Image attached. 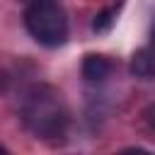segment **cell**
Listing matches in <instances>:
<instances>
[{"mask_svg":"<svg viewBox=\"0 0 155 155\" xmlns=\"http://www.w3.org/2000/svg\"><path fill=\"white\" fill-rule=\"evenodd\" d=\"M68 107L61 92H56L48 85H39L31 92H27L22 104V124L34 138L51 145L63 143L68 133Z\"/></svg>","mask_w":155,"mask_h":155,"instance_id":"obj_1","label":"cell"},{"mask_svg":"<svg viewBox=\"0 0 155 155\" xmlns=\"http://www.w3.org/2000/svg\"><path fill=\"white\" fill-rule=\"evenodd\" d=\"M24 27L41 46H61L68 39V17L58 0H31L24 7Z\"/></svg>","mask_w":155,"mask_h":155,"instance_id":"obj_2","label":"cell"},{"mask_svg":"<svg viewBox=\"0 0 155 155\" xmlns=\"http://www.w3.org/2000/svg\"><path fill=\"white\" fill-rule=\"evenodd\" d=\"M131 73L136 78H143V80L155 78V27L150 31V41L133 53V58H131Z\"/></svg>","mask_w":155,"mask_h":155,"instance_id":"obj_3","label":"cell"},{"mask_svg":"<svg viewBox=\"0 0 155 155\" xmlns=\"http://www.w3.org/2000/svg\"><path fill=\"white\" fill-rule=\"evenodd\" d=\"M111 70H114V63L102 53H87L82 61V78L87 82H102L111 75Z\"/></svg>","mask_w":155,"mask_h":155,"instance_id":"obj_4","label":"cell"},{"mask_svg":"<svg viewBox=\"0 0 155 155\" xmlns=\"http://www.w3.org/2000/svg\"><path fill=\"white\" fill-rule=\"evenodd\" d=\"M116 15H119V5H111V7H104L102 12H97V15H94V22H92V29H94L97 34H104V31H109V29L114 27V19H116Z\"/></svg>","mask_w":155,"mask_h":155,"instance_id":"obj_5","label":"cell"},{"mask_svg":"<svg viewBox=\"0 0 155 155\" xmlns=\"http://www.w3.org/2000/svg\"><path fill=\"white\" fill-rule=\"evenodd\" d=\"M143 121H145L148 131H150V133H155V104H150V107L143 111Z\"/></svg>","mask_w":155,"mask_h":155,"instance_id":"obj_6","label":"cell"},{"mask_svg":"<svg viewBox=\"0 0 155 155\" xmlns=\"http://www.w3.org/2000/svg\"><path fill=\"white\" fill-rule=\"evenodd\" d=\"M0 87H2V75H0Z\"/></svg>","mask_w":155,"mask_h":155,"instance_id":"obj_7","label":"cell"},{"mask_svg":"<svg viewBox=\"0 0 155 155\" xmlns=\"http://www.w3.org/2000/svg\"><path fill=\"white\" fill-rule=\"evenodd\" d=\"M24 2H31V0H24Z\"/></svg>","mask_w":155,"mask_h":155,"instance_id":"obj_8","label":"cell"}]
</instances>
